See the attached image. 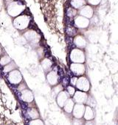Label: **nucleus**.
Returning <instances> with one entry per match:
<instances>
[{
	"instance_id": "f257e3e1",
	"label": "nucleus",
	"mask_w": 118,
	"mask_h": 125,
	"mask_svg": "<svg viewBox=\"0 0 118 125\" xmlns=\"http://www.w3.org/2000/svg\"><path fill=\"white\" fill-rule=\"evenodd\" d=\"M66 32L68 34L69 36H72V35H76L77 33V29L74 27H71V26H69V27H67L66 28Z\"/></svg>"
},
{
	"instance_id": "f03ea898",
	"label": "nucleus",
	"mask_w": 118,
	"mask_h": 125,
	"mask_svg": "<svg viewBox=\"0 0 118 125\" xmlns=\"http://www.w3.org/2000/svg\"><path fill=\"white\" fill-rule=\"evenodd\" d=\"M93 113H92V110L90 107H87L86 108V113H85V118H87V119H91L92 118H93Z\"/></svg>"
},
{
	"instance_id": "7ed1b4c3",
	"label": "nucleus",
	"mask_w": 118,
	"mask_h": 125,
	"mask_svg": "<svg viewBox=\"0 0 118 125\" xmlns=\"http://www.w3.org/2000/svg\"><path fill=\"white\" fill-rule=\"evenodd\" d=\"M68 102H69V104H67V105H66V107H65V110L67 111V112H68V113H70L71 111H72V107H73V102L71 100V99H70L69 101H68Z\"/></svg>"
},
{
	"instance_id": "20e7f679",
	"label": "nucleus",
	"mask_w": 118,
	"mask_h": 125,
	"mask_svg": "<svg viewBox=\"0 0 118 125\" xmlns=\"http://www.w3.org/2000/svg\"><path fill=\"white\" fill-rule=\"evenodd\" d=\"M69 83H70V80H69L68 77H64L62 79V85H63V86L67 87Z\"/></svg>"
},
{
	"instance_id": "39448f33",
	"label": "nucleus",
	"mask_w": 118,
	"mask_h": 125,
	"mask_svg": "<svg viewBox=\"0 0 118 125\" xmlns=\"http://www.w3.org/2000/svg\"><path fill=\"white\" fill-rule=\"evenodd\" d=\"M67 91H68V92H69V94H70V95H74V94H75V88H74L73 87H71V86H68Z\"/></svg>"
},
{
	"instance_id": "423d86ee",
	"label": "nucleus",
	"mask_w": 118,
	"mask_h": 125,
	"mask_svg": "<svg viewBox=\"0 0 118 125\" xmlns=\"http://www.w3.org/2000/svg\"><path fill=\"white\" fill-rule=\"evenodd\" d=\"M20 103H21V105H22V109L24 110H26L27 109V104L25 103V102H22V101H20Z\"/></svg>"
},
{
	"instance_id": "0eeeda50",
	"label": "nucleus",
	"mask_w": 118,
	"mask_h": 125,
	"mask_svg": "<svg viewBox=\"0 0 118 125\" xmlns=\"http://www.w3.org/2000/svg\"><path fill=\"white\" fill-rule=\"evenodd\" d=\"M67 42L68 43V44H71V43H73V38H72V37H71V36H68V37L67 38Z\"/></svg>"
},
{
	"instance_id": "6e6552de",
	"label": "nucleus",
	"mask_w": 118,
	"mask_h": 125,
	"mask_svg": "<svg viewBox=\"0 0 118 125\" xmlns=\"http://www.w3.org/2000/svg\"><path fill=\"white\" fill-rule=\"evenodd\" d=\"M86 125H94V124L93 121H87V122H86Z\"/></svg>"
}]
</instances>
